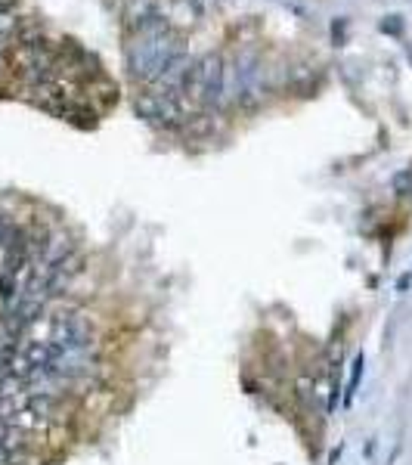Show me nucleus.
<instances>
[{
  "mask_svg": "<svg viewBox=\"0 0 412 465\" xmlns=\"http://www.w3.org/2000/svg\"><path fill=\"white\" fill-rule=\"evenodd\" d=\"M381 31H390V34H400L403 31V22H400V16H390L381 22Z\"/></svg>",
  "mask_w": 412,
  "mask_h": 465,
  "instance_id": "1",
  "label": "nucleus"
},
{
  "mask_svg": "<svg viewBox=\"0 0 412 465\" xmlns=\"http://www.w3.org/2000/svg\"><path fill=\"white\" fill-rule=\"evenodd\" d=\"M0 62H3V59H0Z\"/></svg>",
  "mask_w": 412,
  "mask_h": 465,
  "instance_id": "2",
  "label": "nucleus"
}]
</instances>
